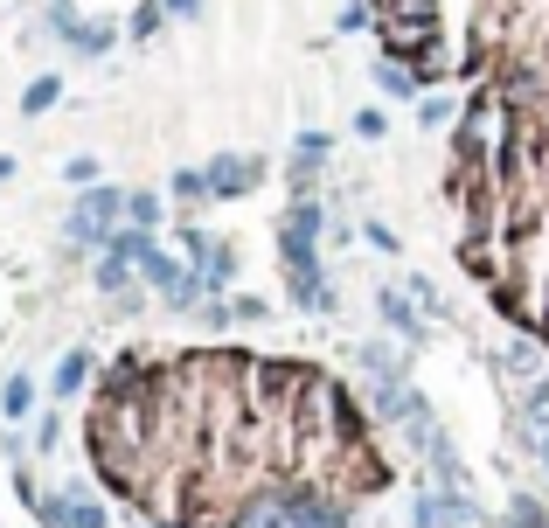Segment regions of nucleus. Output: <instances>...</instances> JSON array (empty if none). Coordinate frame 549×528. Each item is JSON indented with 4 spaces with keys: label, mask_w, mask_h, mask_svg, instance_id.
Listing matches in <instances>:
<instances>
[{
    "label": "nucleus",
    "mask_w": 549,
    "mask_h": 528,
    "mask_svg": "<svg viewBox=\"0 0 549 528\" xmlns=\"http://www.w3.org/2000/svg\"><path fill=\"white\" fill-rule=\"evenodd\" d=\"M119 216H126L119 181H98V188H84V195H77V209L63 216V237H70L77 251H105V244L119 237Z\"/></svg>",
    "instance_id": "nucleus-1"
},
{
    "label": "nucleus",
    "mask_w": 549,
    "mask_h": 528,
    "mask_svg": "<svg viewBox=\"0 0 549 528\" xmlns=\"http://www.w3.org/2000/svg\"><path fill=\"white\" fill-rule=\"evenodd\" d=\"M265 174H272V167H265L258 153H216V160H209V188H216V202L265 188Z\"/></svg>",
    "instance_id": "nucleus-2"
},
{
    "label": "nucleus",
    "mask_w": 549,
    "mask_h": 528,
    "mask_svg": "<svg viewBox=\"0 0 549 528\" xmlns=\"http://www.w3.org/2000/svg\"><path fill=\"white\" fill-rule=\"evenodd\" d=\"M411 515H417V528H480V508L466 494H445V487L438 494H417Z\"/></svg>",
    "instance_id": "nucleus-3"
},
{
    "label": "nucleus",
    "mask_w": 549,
    "mask_h": 528,
    "mask_svg": "<svg viewBox=\"0 0 549 528\" xmlns=\"http://www.w3.org/2000/svg\"><path fill=\"white\" fill-rule=\"evenodd\" d=\"M139 278H146V285H153L160 299H174V292H181V285L195 278V264H181L174 251H160V244H153V251H146V264H139Z\"/></svg>",
    "instance_id": "nucleus-4"
},
{
    "label": "nucleus",
    "mask_w": 549,
    "mask_h": 528,
    "mask_svg": "<svg viewBox=\"0 0 549 528\" xmlns=\"http://www.w3.org/2000/svg\"><path fill=\"white\" fill-rule=\"evenodd\" d=\"M508 431L522 438V452H529L536 466H549V410H522V403H515V410H508Z\"/></svg>",
    "instance_id": "nucleus-5"
},
{
    "label": "nucleus",
    "mask_w": 549,
    "mask_h": 528,
    "mask_svg": "<svg viewBox=\"0 0 549 528\" xmlns=\"http://www.w3.org/2000/svg\"><path fill=\"white\" fill-rule=\"evenodd\" d=\"M376 313H383V327H390V334H404V341H424V320H417V306L397 292V285H383V292H376Z\"/></svg>",
    "instance_id": "nucleus-6"
},
{
    "label": "nucleus",
    "mask_w": 549,
    "mask_h": 528,
    "mask_svg": "<svg viewBox=\"0 0 549 528\" xmlns=\"http://www.w3.org/2000/svg\"><path fill=\"white\" fill-rule=\"evenodd\" d=\"M56 35H63L77 56H105V49H112V28H98V21H70V7H56Z\"/></svg>",
    "instance_id": "nucleus-7"
},
{
    "label": "nucleus",
    "mask_w": 549,
    "mask_h": 528,
    "mask_svg": "<svg viewBox=\"0 0 549 528\" xmlns=\"http://www.w3.org/2000/svg\"><path fill=\"white\" fill-rule=\"evenodd\" d=\"M376 91H390V98H424V77H417L411 63L383 56V63H376Z\"/></svg>",
    "instance_id": "nucleus-8"
},
{
    "label": "nucleus",
    "mask_w": 549,
    "mask_h": 528,
    "mask_svg": "<svg viewBox=\"0 0 549 528\" xmlns=\"http://www.w3.org/2000/svg\"><path fill=\"white\" fill-rule=\"evenodd\" d=\"M84 376H91V355H84V348H70V355L56 362V376H49V390H56V396H77V390H84Z\"/></svg>",
    "instance_id": "nucleus-9"
},
{
    "label": "nucleus",
    "mask_w": 549,
    "mask_h": 528,
    "mask_svg": "<svg viewBox=\"0 0 549 528\" xmlns=\"http://www.w3.org/2000/svg\"><path fill=\"white\" fill-rule=\"evenodd\" d=\"M195 271H202V285H209V292H230V278H237V251H230V244H216Z\"/></svg>",
    "instance_id": "nucleus-10"
},
{
    "label": "nucleus",
    "mask_w": 549,
    "mask_h": 528,
    "mask_svg": "<svg viewBox=\"0 0 549 528\" xmlns=\"http://www.w3.org/2000/svg\"><path fill=\"white\" fill-rule=\"evenodd\" d=\"M126 223H133V230H146V237L167 223V216H160V195H153V188H133V195H126Z\"/></svg>",
    "instance_id": "nucleus-11"
},
{
    "label": "nucleus",
    "mask_w": 549,
    "mask_h": 528,
    "mask_svg": "<svg viewBox=\"0 0 549 528\" xmlns=\"http://www.w3.org/2000/svg\"><path fill=\"white\" fill-rule=\"evenodd\" d=\"M278 230H285V237H320V230H327V216H320V202H292Z\"/></svg>",
    "instance_id": "nucleus-12"
},
{
    "label": "nucleus",
    "mask_w": 549,
    "mask_h": 528,
    "mask_svg": "<svg viewBox=\"0 0 549 528\" xmlns=\"http://www.w3.org/2000/svg\"><path fill=\"white\" fill-rule=\"evenodd\" d=\"M56 98H63V77H35V84L21 91V112H28V119H42Z\"/></svg>",
    "instance_id": "nucleus-13"
},
{
    "label": "nucleus",
    "mask_w": 549,
    "mask_h": 528,
    "mask_svg": "<svg viewBox=\"0 0 549 528\" xmlns=\"http://www.w3.org/2000/svg\"><path fill=\"white\" fill-rule=\"evenodd\" d=\"M0 410H7V424H14V417H28V410H35V383H28V376H7Z\"/></svg>",
    "instance_id": "nucleus-14"
},
{
    "label": "nucleus",
    "mask_w": 549,
    "mask_h": 528,
    "mask_svg": "<svg viewBox=\"0 0 549 528\" xmlns=\"http://www.w3.org/2000/svg\"><path fill=\"white\" fill-rule=\"evenodd\" d=\"M63 181H70V188H98V181H105V160H98V153H77V160H63Z\"/></svg>",
    "instance_id": "nucleus-15"
},
{
    "label": "nucleus",
    "mask_w": 549,
    "mask_h": 528,
    "mask_svg": "<svg viewBox=\"0 0 549 528\" xmlns=\"http://www.w3.org/2000/svg\"><path fill=\"white\" fill-rule=\"evenodd\" d=\"M174 195H181V202H216L209 167H181V174H174Z\"/></svg>",
    "instance_id": "nucleus-16"
},
{
    "label": "nucleus",
    "mask_w": 549,
    "mask_h": 528,
    "mask_svg": "<svg viewBox=\"0 0 549 528\" xmlns=\"http://www.w3.org/2000/svg\"><path fill=\"white\" fill-rule=\"evenodd\" d=\"M285 181H292V202H313V188H320V160H292Z\"/></svg>",
    "instance_id": "nucleus-17"
},
{
    "label": "nucleus",
    "mask_w": 549,
    "mask_h": 528,
    "mask_svg": "<svg viewBox=\"0 0 549 528\" xmlns=\"http://www.w3.org/2000/svg\"><path fill=\"white\" fill-rule=\"evenodd\" d=\"M417 126L445 132V126H452V105H445V98H417Z\"/></svg>",
    "instance_id": "nucleus-18"
},
{
    "label": "nucleus",
    "mask_w": 549,
    "mask_h": 528,
    "mask_svg": "<svg viewBox=\"0 0 549 528\" xmlns=\"http://www.w3.org/2000/svg\"><path fill=\"white\" fill-rule=\"evenodd\" d=\"M63 528H105V508L77 494V501H70V522H63Z\"/></svg>",
    "instance_id": "nucleus-19"
},
{
    "label": "nucleus",
    "mask_w": 549,
    "mask_h": 528,
    "mask_svg": "<svg viewBox=\"0 0 549 528\" xmlns=\"http://www.w3.org/2000/svg\"><path fill=\"white\" fill-rule=\"evenodd\" d=\"M292 153H299V160H320V153H334V139H327V132H299Z\"/></svg>",
    "instance_id": "nucleus-20"
},
{
    "label": "nucleus",
    "mask_w": 549,
    "mask_h": 528,
    "mask_svg": "<svg viewBox=\"0 0 549 528\" xmlns=\"http://www.w3.org/2000/svg\"><path fill=\"white\" fill-rule=\"evenodd\" d=\"M223 306H230V320H265V313H272V306L251 299V292H237V299H223Z\"/></svg>",
    "instance_id": "nucleus-21"
},
{
    "label": "nucleus",
    "mask_w": 549,
    "mask_h": 528,
    "mask_svg": "<svg viewBox=\"0 0 549 528\" xmlns=\"http://www.w3.org/2000/svg\"><path fill=\"white\" fill-rule=\"evenodd\" d=\"M160 14H167V7H160V0H146V7H139V14H133V42H146V35H153V28H160Z\"/></svg>",
    "instance_id": "nucleus-22"
},
{
    "label": "nucleus",
    "mask_w": 549,
    "mask_h": 528,
    "mask_svg": "<svg viewBox=\"0 0 549 528\" xmlns=\"http://www.w3.org/2000/svg\"><path fill=\"white\" fill-rule=\"evenodd\" d=\"M355 132H362V139H383L390 119H383V112H355Z\"/></svg>",
    "instance_id": "nucleus-23"
},
{
    "label": "nucleus",
    "mask_w": 549,
    "mask_h": 528,
    "mask_svg": "<svg viewBox=\"0 0 549 528\" xmlns=\"http://www.w3.org/2000/svg\"><path fill=\"white\" fill-rule=\"evenodd\" d=\"M160 7H167V14H181V21H195V14H202V0H160Z\"/></svg>",
    "instance_id": "nucleus-24"
},
{
    "label": "nucleus",
    "mask_w": 549,
    "mask_h": 528,
    "mask_svg": "<svg viewBox=\"0 0 549 528\" xmlns=\"http://www.w3.org/2000/svg\"><path fill=\"white\" fill-rule=\"evenodd\" d=\"M7 174H14V160H7V153H0V181H7Z\"/></svg>",
    "instance_id": "nucleus-25"
},
{
    "label": "nucleus",
    "mask_w": 549,
    "mask_h": 528,
    "mask_svg": "<svg viewBox=\"0 0 549 528\" xmlns=\"http://www.w3.org/2000/svg\"><path fill=\"white\" fill-rule=\"evenodd\" d=\"M508 528H515V522H508Z\"/></svg>",
    "instance_id": "nucleus-26"
}]
</instances>
